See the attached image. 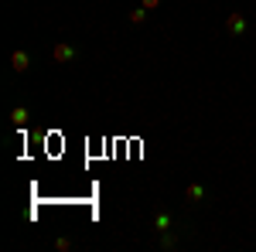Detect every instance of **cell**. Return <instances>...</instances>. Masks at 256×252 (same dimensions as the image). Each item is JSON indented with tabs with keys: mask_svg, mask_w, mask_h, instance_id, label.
<instances>
[{
	"mask_svg": "<svg viewBox=\"0 0 256 252\" xmlns=\"http://www.w3.org/2000/svg\"><path fill=\"white\" fill-rule=\"evenodd\" d=\"M52 58H55V65H68V61L79 58V48L68 44V41H58V44L52 48Z\"/></svg>",
	"mask_w": 256,
	"mask_h": 252,
	"instance_id": "1",
	"label": "cell"
},
{
	"mask_svg": "<svg viewBox=\"0 0 256 252\" xmlns=\"http://www.w3.org/2000/svg\"><path fill=\"white\" fill-rule=\"evenodd\" d=\"M226 31H229L232 38H242V34L250 31V24H246V17H242L239 10H229V17H226Z\"/></svg>",
	"mask_w": 256,
	"mask_h": 252,
	"instance_id": "2",
	"label": "cell"
},
{
	"mask_svg": "<svg viewBox=\"0 0 256 252\" xmlns=\"http://www.w3.org/2000/svg\"><path fill=\"white\" fill-rule=\"evenodd\" d=\"M174 229V215L171 212H154V232L164 235V232H171Z\"/></svg>",
	"mask_w": 256,
	"mask_h": 252,
	"instance_id": "3",
	"label": "cell"
},
{
	"mask_svg": "<svg viewBox=\"0 0 256 252\" xmlns=\"http://www.w3.org/2000/svg\"><path fill=\"white\" fill-rule=\"evenodd\" d=\"M10 68H14V72H18V75H24V72H28V68H31V55H28V51H10Z\"/></svg>",
	"mask_w": 256,
	"mask_h": 252,
	"instance_id": "4",
	"label": "cell"
},
{
	"mask_svg": "<svg viewBox=\"0 0 256 252\" xmlns=\"http://www.w3.org/2000/svg\"><path fill=\"white\" fill-rule=\"evenodd\" d=\"M205 198H208L205 184H188V191H184V201H188V205H202Z\"/></svg>",
	"mask_w": 256,
	"mask_h": 252,
	"instance_id": "5",
	"label": "cell"
},
{
	"mask_svg": "<svg viewBox=\"0 0 256 252\" xmlns=\"http://www.w3.org/2000/svg\"><path fill=\"white\" fill-rule=\"evenodd\" d=\"M28 119H31V113H28L24 106H14V109H10V123H14V126H28Z\"/></svg>",
	"mask_w": 256,
	"mask_h": 252,
	"instance_id": "6",
	"label": "cell"
},
{
	"mask_svg": "<svg viewBox=\"0 0 256 252\" xmlns=\"http://www.w3.org/2000/svg\"><path fill=\"white\" fill-rule=\"evenodd\" d=\"M160 249H178V235L164 232V235H160Z\"/></svg>",
	"mask_w": 256,
	"mask_h": 252,
	"instance_id": "7",
	"label": "cell"
},
{
	"mask_svg": "<svg viewBox=\"0 0 256 252\" xmlns=\"http://www.w3.org/2000/svg\"><path fill=\"white\" fill-rule=\"evenodd\" d=\"M55 249H58V252H72V249H76V242L62 235V239H55Z\"/></svg>",
	"mask_w": 256,
	"mask_h": 252,
	"instance_id": "8",
	"label": "cell"
},
{
	"mask_svg": "<svg viewBox=\"0 0 256 252\" xmlns=\"http://www.w3.org/2000/svg\"><path fill=\"white\" fill-rule=\"evenodd\" d=\"M147 20V7H137V10H130V24H144Z\"/></svg>",
	"mask_w": 256,
	"mask_h": 252,
	"instance_id": "9",
	"label": "cell"
},
{
	"mask_svg": "<svg viewBox=\"0 0 256 252\" xmlns=\"http://www.w3.org/2000/svg\"><path fill=\"white\" fill-rule=\"evenodd\" d=\"M140 7H147V10H154V7H160V0H140Z\"/></svg>",
	"mask_w": 256,
	"mask_h": 252,
	"instance_id": "10",
	"label": "cell"
}]
</instances>
